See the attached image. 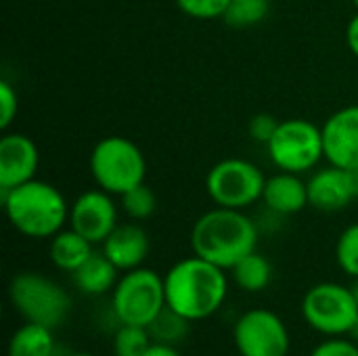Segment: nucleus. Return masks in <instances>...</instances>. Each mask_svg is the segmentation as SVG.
Listing matches in <instances>:
<instances>
[{"label": "nucleus", "mask_w": 358, "mask_h": 356, "mask_svg": "<svg viewBox=\"0 0 358 356\" xmlns=\"http://www.w3.org/2000/svg\"><path fill=\"white\" fill-rule=\"evenodd\" d=\"M117 225V206L103 189L84 191L69 208V227L94 245L103 243Z\"/></svg>", "instance_id": "obj_11"}, {"label": "nucleus", "mask_w": 358, "mask_h": 356, "mask_svg": "<svg viewBox=\"0 0 358 356\" xmlns=\"http://www.w3.org/2000/svg\"><path fill=\"white\" fill-rule=\"evenodd\" d=\"M166 304L180 317L193 321L210 319L227 300L229 281L224 269L199 258L178 260L164 277Z\"/></svg>", "instance_id": "obj_1"}, {"label": "nucleus", "mask_w": 358, "mask_h": 356, "mask_svg": "<svg viewBox=\"0 0 358 356\" xmlns=\"http://www.w3.org/2000/svg\"><path fill=\"white\" fill-rule=\"evenodd\" d=\"M336 260L340 264V269L357 279L358 277V222L346 227L342 231V235L338 237L336 243Z\"/></svg>", "instance_id": "obj_25"}, {"label": "nucleus", "mask_w": 358, "mask_h": 356, "mask_svg": "<svg viewBox=\"0 0 358 356\" xmlns=\"http://www.w3.org/2000/svg\"><path fill=\"white\" fill-rule=\"evenodd\" d=\"M258 229L243 210L214 208L201 214L191 231L193 254L231 271L241 258L256 252Z\"/></svg>", "instance_id": "obj_2"}, {"label": "nucleus", "mask_w": 358, "mask_h": 356, "mask_svg": "<svg viewBox=\"0 0 358 356\" xmlns=\"http://www.w3.org/2000/svg\"><path fill=\"white\" fill-rule=\"evenodd\" d=\"M38 166L40 151L27 134L8 132L0 138V191L34 180Z\"/></svg>", "instance_id": "obj_14"}, {"label": "nucleus", "mask_w": 358, "mask_h": 356, "mask_svg": "<svg viewBox=\"0 0 358 356\" xmlns=\"http://www.w3.org/2000/svg\"><path fill=\"white\" fill-rule=\"evenodd\" d=\"M302 317L315 332L338 338L352 332L358 304L350 287L325 281L313 285L302 298Z\"/></svg>", "instance_id": "obj_9"}, {"label": "nucleus", "mask_w": 358, "mask_h": 356, "mask_svg": "<svg viewBox=\"0 0 358 356\" xmlns=\"http://www.w3.org/2000/svg\"><path fill=\"white\" fill-rule=\"evenodd\" d=\"M271 162L283 170L294 174L310 172L325 159L323 149V130L302 118H289L279 122L277 132L266 143Z\"/></svg>", "instance_id": "obj_7"}, {"label": "nucleus", "mask_w": 358, "mask_h": 356, "mask_svg": "<svg viewBox=\"0 0 358 356\" xmlns=\"http://www.w3.org/2000/svg\"><path fill=\"white\" fill-rule=\"evenodd\" d=\"M120 199L130 220H147L155 214V208H157V197L151 191V187H147L145 183L126 191L124 195H120Z\"/></svg>", "instance_id": "obj_24"}, {"label": "nucleus", "mask_w": 358, "mask_h": 356, "mask_svg": "<svg viewBox=\"0 0 358 356\" xmlns=\"http://www.w3.org/2000/svg\"><path fill=\"white\" fill-rule=\"evenodd\" d=\"M308 201L321 212H338L358 199V168L327 166L317 170L308 180Z\"/></svg>", "instance_id": "obj_12"}, {"label": "nucleus", "mask_w": 358, "mask_h": 356, "mask_svg": "<svg viewBox=\"0 0 358 356\" xmlns=\"http://www.w3.org/2000/svg\"><path fill=\"white\" fill-rule=\"evenodd\" d=\"M92 245L94 243H90L84 235H80L78 231L69 227V229L59 231L55 237H50L48 256L57 269L73 275L94 254Z\"/></svg>", "instance_id": "obj_17"}, {"label": "nucleus", "mask_w": 358, "mask_h": 356, "mask_svg": "<svg viewBox=\"0 0 358 356\" xmlns=\"http://www.w3.org/2000/svg\"><path fill=\"white\" fill-rule=\"evenodd\" d=\"M191 19H222L231 0H174Z\"/></svg>", "instance_id": "obj_26"}, {"label": "nucleus", "mask_w": 358, "mask_h": 356, "mask_svg": "<svg viewBox=\"0 0 358 356\" xmlns=\"http://www.w3.org/2000/svg\"><path fill=\"white\" fill-rule=\"evenodd\" d=\"M350 290H352V296H355V300H357V304H358V277L355 279V283L350 285Z\"/></svg>", "instance_id": "obj_32"}, {"label": "nucleus", "mask_w": 358, "mask_h": 356, "mask_svg": "<svg viewBox=\"0 0 358 356\" xmlns=\"http://www.w3.org/2000/svg\"><path fill=\"white\" fill-rule=\"evenodd\" d=\"M143 356H180V353H178L174 346H170V344L153 342V344L149 346V350H147Z\"/></svg>", "instance_id": "obj_31"}, {"label": "nucleus", "mask_w": 358, "mask_h": 356, "mask_svg": "<svg viewBox=\"0 0 358 356\" xmlns=\"http://www.w3.org/2000/svg\"><path fill=\"white\" fill-rule=\"evenodd\" d=\"M346 44H348L350 52L358 57V10L346 25Z\"/></svg>", "instance_id": "obj_30"}, {"label": "nucleus", "mask_w": 358, "mask_h": 356, "mask_svg": "<svg viewBox=\"0 0 358 356\" xmlns=\"http://www.w3.org/2000/svg\"><path fill=\"white\" fill-rule=\"evenodd\" d=\"M120 269L103 254V252H94L76 273H73V283L82 294L88 296H101L107 292H113V287L117 285L120 277H117Z\"/></svg>", "instance_id": "obj_18"}, {"label": "nucleus", "mask_w": 358, "mask_h": 356, "mask_svg": "<svg viewBox=\"0 0 358 356\" xmlns=\"http://www.w3.org/2000/svg\"><path fill=\"white\" fill-rule=\"evenodd\" d=\"M233 340L241 356H287L292 344L287 325L268 308L243 313L235 323Z\"/></svg>", "instance_id": "obj_10"}, {"label": "nucleus", "mask_w": 358, "mask_h": 356, "mask_svg": "<svg viewBox=\"0 0 358 356\" xmlns=\"http://www.w3.org/2000/svg\"><path fill=\"white\" fill-rule=\"evenodd\" d=\"M266 176L241 157H227L214 164L206 178V191L218 208L245 210L262 199Z\"/></svg>", "instance_id": "obj_8"}, {"label": "nucleus", "mask_w": 358, "mask_h": 356, "mask_svg": "<svg viewBox=\"0 0 358 356\" xmlns=\"http://www.w3.org/2000/svg\"><path fill=\"white\" fill-rule=\"evenodd\" d=\"M231 273H233V279H235L237 287H241L243 292H250V294L266 290L271 279H273L271 262L258 252H252L245 258H241L231 269Z\"/></svg>", "instance_id": "obj_20"}, {"label": "nucleus", "mask_w": 358, "mask_h": 356, "mask_svg": "<svg viewBox=\"0 0 358 356\" xmlns=\"http://www.w3.org/2000/svg\"><path fill=\"white\" fill-rule=\"evenodd\" d=\"M101 245H103V254L124 273L143 266V262L151 252L149 235L136 222L117 225Z\"/></svg>", "instance_id": "obj_15"}, {"label": "nucleus", "mask_w": 358, "mask_h": 356, "mask_svg": "<svg viewBox=\"0 0 358 356\" xmlns=\"http://www.w3.org/2000/svg\"><path fill=\"white\" fill-rule=\"evenodd\" d=\"M310 356H358V344L355 340H344L342 336H338L319 344Z\"/></svg>", "instance_id": "obj_28"}, {"label": "nucleus", "mask_w": 358, "mask_h": 356, "mask_svg": "<svg viewBox=\"0 0 358 356\" xmlns=\"http://www.w3.org/2000/svg\"><path fill=\"white\" fill-rule=\"evenodd\" d=\"M302 174H294V172H279L266 178L264 185V193H262V201L264 206L281 216H292L302 212L306 206H310L308 201V183L300 178Z\"/></svg>", "instance_id": "obj_16"}, {"label": "nucleus", "mask_w": 358, "mask_h": 356, "mask_svg": "<svg viewBox=\"0 0 358 356\" xmlns=\"http://www.w3.org/2000/svg\"><path fill=\"white\" fill-rule=\"evenodd\" d=\"M355 2V6H357V10H358V0H352Z\"/></svg>", "instance_id": "obj_35"}, {"label": "nucleus", "mask_w": 358, "mask_h": 356, "mask_svg": "<svg viewBox=\"0 0 358 356\" xmlns=\"http://www.w3.org/2000/svg\"><path fill=\"white\" fill-rule=\"evenodd\" d=\"M321 130L325 159L331 166L358 168V105H348L331 113Z\"/></svg>", "instance_id": "obj_13"}, {"label": "nucleus", "mask_w": 358, "mask_h": 356, "mask_svg": "<svg viewBox=\"0 0 358 356\" xmlns=\"http://www.w3.org/2000/svg\"><path fill=\"white\" fill-rule=\"evenodd\" d=\"M19 111V99H17V90L13 88V84H8L6 80L0 82V128L6 130L15 115Z\"/></svg>", "instance_id": "obj_27"}, {"label": "nucleus", "mask_w": 358, "mask_h": 356, "mask_svg": "<svg viewBox=\"0 0 358 356\" xmlns=\"http://www.w3.org/2000/svg\"><path fill=\"white\" fill-rule=\"evenodd\" d=\"M268 13L271 0H231L222 15V21L231 27L243 29L262 23Z\"/></svg>", "instance_id": "obj_21"}, {"label": "nucleus", "mask_w": 358, "mask_h": 356, "mask_svg": "<svg viewBox=\"0 0 358 356\" xmlns=\"http://www.w3.org/2000/svg\"><path fill=\"white\" fill-rule=\"evenodd\" d=\"M2 208L21 235L31 239H50L65 229L69 208L63 193L44 180H27L15 189L2 191Z\"/></svg>", "instance_id": "obj_3"}, {"label": "nucleus", "mask_w": 358, "mask_h": 356, "mask_svg": "<svg viewBox=\"0 0 358 356\" xmlns=\"http://www.w3.org/2000/svg\"><path fill=\"white\" fill-rule=\"evenodd\" d=\"M111 306L120 323L149 327L166 308L164 277L145 266L126 271L113 287Z\"/></svg>", "instance_id": "obj_6"}, {"label": "nucleus", "mask_w": 358, "mask_h": 356, "mask_svg": "<svg viewBox=\"0 0 358 356\" xmlns=\"http://www.w3.org/2000/svg\"><path fill=\"white\" fill-rule=\"evenodd\" d=\"M55 353V338L52 329L27 323L21 325L8 342V356H52Z\"/></svg>", "instance_id": "obj_19"}, {"label": "nucleus", "mask_w": 358, "mask_h": 356, "mask_svg": "<svg viewBox=\"0 0 358 356\" xmlns=\"http://www.w3.org/2000/svg\"><path fill=\"white\" fill-rule=\"evenodd\" d=\"M8 298L27 323H38L50 329L61 325L71 311V298L67 292L46 275L34 271L17 273L10 279Z\"/></svg>", "instance_id": "obj_5"}, {"label": "nucleus", "mask_w": 358, "mask_h": 356, "mask_svg": "<svg viewBox=\"0 0 358 356\" xmlns=\"http://www.w3.org/2000/svg\"><path fill=\"white\" fill-rule=\"evenodd\" d=\"M189 319L180 317L178 313H174L168 304L166 308L151 321V325L147 327L153 342H159V344H178L187 334H189Z\"/></svg>", "instance_id": "obj_22"}, {"label": "nucleus", "mask_w": 358, "mask_h": 356, "mask_svg": "<svg viewBox=\"0 0 358 356\" xmlns=\"http://www.w3.org/2000/svg\"><path fill=\"white\" fill-rule=\"evenodd\" d=\"M151 344H153V338L147 327L122 323V327L113 336V355L143 356L149 350Z\"/></svg>", "instance_id": "obj_23"}, {"label": "nucleus", "mask_w": 358, "mask_h": 356, "mask_svg": "<svg viewBox=\"0 0 358 356\" xmlns=\"http://www.w3.org/2000/svg\"><path fill=\"white\" fill-rule=\"evenodd\" d=\"M71 356H94V355H88V353H76V355Z\"/></svg>", "instance_id": "obj_34"}, {"label": "nucleus", "mask_w": 358, "mask_h": 356, "mask_svg": "<svg viewBox=\"0 0 358 356\" xmlns=\"http://www.w3.org/2000/svg\"><path fill=\"white\" fill-rule=\"evenodd\" d=\"M90 174L99 189L111 195H124L145 183L147 159L134 141L126 136H105L90 153Z\"/></svg>", "instance_id": "obj_4"}, {"label": "nucleus", "mask_w": 358, "mask_h": 356, "mask_svg": "<svg viewBox=\"0 0 358 356\" xmlns=\"http://www.w3.org/2000/svg\"><path fill=\"white\" fill-rule=\"evenodd\" d=\"M277 128H279V122H277L273 115H268V113H258V115H254V118L250 120V126H248L250 136H252L254 141H258V143H264V145L273 138V134L277 132Z\"/></svg>", "instance_id": "obj_29"}, {"label": "nucleus", "mask_w": 358, "mask_h": 356, "mask_svg": "<svg viewBox=\"0 0 358 356\" xmlns=\"http://www.w3.org/2000/svg\"><path fill=\"white\" fill-rule=\"evenodd\" d=\"M350 336H352V340L358 344V319L357 323H355V327H352V332H350Z\"/></svg>", "instance_id": "obj_33"}]
</instances>
